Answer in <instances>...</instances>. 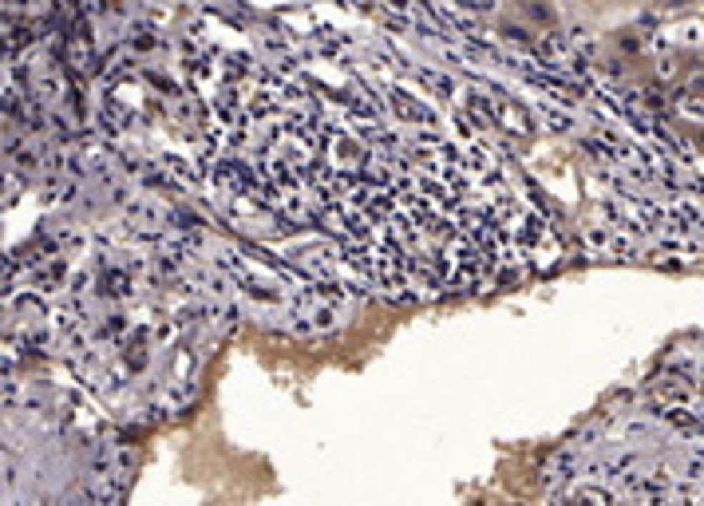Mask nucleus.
Segmentation results:
<instances>
[{
	"label": "nucleus",
	"instance_id": "1",
	"mask_svg": "<svg viewBox=\"0 0 704 506\" xmlns=\"http://www.w3.org/2000/svg\"><path fill=\"white\" fill-rule=\"evenodd\" d=\"M661 4H669V0H661Z\"/></svg>",
	"mask_w": 704,
	"mask_h": 506
}]
</instances>
